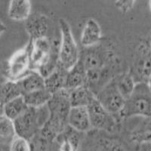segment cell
<instances>
[{
    "instance_id": "obj_7",
    "label": "cell",
    "mask_w": 151,
    "mask_h": 151,
    "mask_svg": "<svg viewBox=\"0 0 151 151\" xmlns=\"http://www.w3.org/2000/svg\"><path fill=\"white\" fill-rule=\"evenodd\" d=\"M91 129L111 132L114 130L116 120L99 103L96 97L87 106Z\"/></svg>"
},
{
    "instance_id": "obj_34",
    "label": "cell",
    "mask_w": 151,
    "mask_h": 151,
    "mask_svg": "<svg viewBox=\"0 0 151 151\" xmlns=\"http://www.w3.org/2000/svg\"><path fill=\"white\" fill-rule=\"evenodd\" d=\"M0 110H2V105H1V104H0Z\"/></svg>"
},
{
    "instance_id": "obj_11",
    "label": "cell",
    "mask_w": 151,
    "mask_h": 151,
    "mask_svg": "<svg viewBox=\"0 0 151 151\" xmlns=\"http://www.w3.org/2000/svg\"><path fill=\"white\" fill-rule=\"evenodd\" d=\"M25 21V29L30 40L47 37L49 24L46 16L40 13H34L31 14Z\"/></svg>"
},
{
    "instance_id": "obj_33",
    "label": "cell",
    "mask_w": 151,
    "mask_h": 151,
    "mask_svg": "<svg viewBox=\"0 0 151 151\" xmlns=\"http://www.w3.org/2000/svg\"><path fill=\"white\" fill-rule=\"evenodd\" d=\"M149 7H150V12H151V0H149Z\"/></svg>"
},
{
    "instance_id": "obj_13",
    "label": "cell",
    "mask_w": 151,
    "mask_h": 151,
    "mask_svg": "<svg viewBox=\"0 0 151 151\" xmlns=\"http://www.w3.org/2000/svg\"><path fill=\"white\" fill-rule=\"evenodd\" d=\"M102 39L101 28L98 21L90 18L86 22L80 37L81 45L84 48H91L99 45Z\"/></svg>"
},
{
    "instance_id": "obj_18",
    "label": "cell",
    "mask_w": 151,
    "mask_h": 151,
    "mask_svg": "<svg viewBox=\"0 0 151 151\" xmlns=\"http://www.w3.org/2000/svg\"><path fill=\"white\" fill-rule=\"evenodd\" d=\"M22 95L27 93L45 88V78L36 70H31L27 75L18 82Z\"/></svg>"
},
{
    "instance_id": "obj_16",
    "label": "cell",
    "mask_w": 151,
    "mask_h": 151,
    "mask_svg": "<svg viewBox=\"0 0 151 151\" xmlns=\"http://www.w3.org/2000/svg\"><path fill=\"white\" fill-rule=\"evenodd\" d=\"M67 71L60 64H58L56 68L45 77V89L54 94L64 88Z\"/></svg>"
},
{
    "instance_id": "obj_31",
    "label": "cell",
    "mask_w": 151,
    "mask_h": 151,
    "mask_svg": "<svg viewBox=\"0 0 151 151\" xmlns=\"http://www.w3.org/2000/svg\"><path fill=\"white\" fill-rule=\"evenodd\" d=\"M147 84L148 87H149L150 90V91H151V74H150V76L149 79H148L147 83Z\"/></svg>"
},
{
    "instance_id": "obj_5",
    "label": "cell",
    "mask_w": 151,
    "mask_h": 151,
    "mask_svg": "<svg viewBox=\"0 0 151 151\" xmlns=\"http://www.w3.org/2000/svg\"><path fill=\"white\" fill-rule=\"evenodd\" d=\"M32 70L30 58V43L17 50L8 60L5 75L8 79L19 82Z\"/></svg>"
},
{
    "instance_id": "obj_28",
    "label": "cell",
    "mask_w": 151,
    "mask_h": 151,
    "mask_svg": "<svg viewBox=\"0 0 151 151\" xmlns=\"http://www.w3.org/2000/svg\"><path fill=\"white\" fill-rule=\"evenodd\" d=\"M60 151H77L74 148L68 140L61 139L60 140Z\"/></svg>"
},
{
    "instance_id": "obj_4",
    "label": "cell",
    "mask_w": 151,
    "mask_h": 151,
    "mask_svg": "<svg viewBox=\"0 0 151 151\" xmlns=\"http://www.w3.org/2000/svg\"><path fill=\"white\" fill-rule=\"evenodd\" d=\"M43 107L34 108L29 106L22 115L13 121L17 136L30 141L39 133L48 119V118H44L43 116L49 113L43 112Z\"/></svg>"
},
{
    "instance_id": "obj_24",
    "label": "cell",
    "mask_w": 151,
    "mask_h": 151,
    "mask_svg": "<svg viewBox=\"0 0 151 151\" xmlns=\"http://www.w3.org/2000/svg\"><path fill=\"white\" fill-rule=\"evenodd\" d=\"M22 96V91L18 82L8 80L0 86V104L3 107L12 100Z\"/></svg>"
},
{
    "instance_id": "obj_32",
    "label": "cell",
    "mask_w": 151,
    "mask_h": 151,
    "mask_svg": "<svg viewBox=\"0 0 151 151\" xmlns=\"http://www.w3.org/2000/svg\"><path fill=\"white\" fill-rule=\"evenodd\" d=\"M147 42H148V45H149L150 50V52H151V37H150V40H148Z\"/></svg>"
},
{
    "instance_id": "obj_2",
    "label": "cell",
    "mask_w": 151,
    "mask_h": 151,
    "mask_svg": "<svg viewBox=\"0 0 151 151\" xmlns=\"http://www.w3.org/2000/svg\"><path fill=\"white\" fill-rule=\"evenodd\" d=\"M119 116L122 119L135 116H151V91L147 83H136L132 94L125 100Z\"/></svg>"
},
{
    "instance_id": "obj_1",
    "label": "cell",
    "mask_w": 151,
    "mask_h": 151,
    "mask_svg": "<svg viewBox=\"0 0 151 151\" xmlns=\"http://www.w3.org/2000/svg\"><path fill=\"white\" fill-rule=\"evenodd\" d=\"M47 107L48 118L39 132L41 149L57 139L68 127V115L71 108L70 91L63 88L52 94Z\"/></svg>"
},
{
    "instance_id": "obj_27",
    "label": "cell",
    "mask_w": 151,
    "mask_h": 151,
    "mask_svg": "<svg viewBox=\"0 0 151 151\" xmlns=\"http://www.w3.org/2000/svg\"><path fill=\"white\" fill-rule=\"evenodd\" d=\"M136 0H116L115 5L123 13H126L134 6Z\"/></svg>"
},
{
    "instance_id": "obj_25",
    "label": "cell",
    "mask_w": 151,
    "mask_h": 151,
    "mask_svg": "<svg viewBox=\"0 0 151 151\" xmlns=\"http://www.w3.org/2000/svg\"><path fill=\"white\" fill-rule=\"evenodd\" d=\"M98 141L94 144L93 151H127L126 148L116 139L104 138Z\"/></svg>"
},
{
    "instance_id": "obj_21",
    "label": "cell",
    "mask_w": 151,
    "mask_h": 151,
    "mask_svg": "<svg viewBox=\"0 0 151 151\" xmlns=\"http://www.w3.org/2000/svg\"><path fill=\"white\" fill-rule=\"evenodd\" d=\"M28 107L29 106L26 104L23 96L17 97L4 105L2 107V115L14 121L22 115Z\"/></svg>"
},
{
    "instance_id": "obj_20",
    "label": "cell",
    "mask_w": 151,
    "mask_h": 151,
    "mask_svg": "<svg viewBox=\"0 0 151 151\" xmlns=\"http://www.w3.org/2000/svg\"><path fill=\"white\" fill-rule=\"evenodd\" d=\"M95 98V95L86 86L70 91L71 106H86Z\"/></svg>"
},
{
    "instance_id": "obj_30",
    "label": "cell",
    "mask_w": 151,
    "mask_h": 151,
    "mask_svg": "<svg viewBox=\"0 0 151 151\" xmlns=\"http://www.w3.org/2000/svg\"><path fill=\"white\" fill-rule=\"evenodd\" d=\"M7 29V27L5 26V24H4L3 22L0 21V36H2L4 33H5V31Z\"/></svg>"
},
{
    "instance_id": "obj_12",
    "label": "cell",
    "mask_w": 151,
    "mask_h": 151,
    "mask_svg": "<svg viewBox=\"0 0 151 151\" xmlns=\"http://www.w3.org/2000/svg\"><path fill=\"white\" fill-rule=\"evenodd\" d=\"M68 125L79 132H87L91 129L86 106H71L68 115Z\"/></svg>"
},
{
    "instance_id": "obj_10",
    "label": "cell",
    "mask_w": 151,
    "mask_h": 151,
    "mask_svg": "<svg viewBox=\"0 0 151 151\" xmlns=\"http://www.w3.org/2000/svg\"><path fill=\"white\" fill-rule=\"evenodd\" d=\"M113 70L110 64L101 67L87 70L86 84L94 95H96L101 90L114 78Z\"/></svg>"
},
{
    "instance_id": "obj_22",
    "label": "cell",
    "mask_w": 151,
    "mask_h": 151,
    "mask_svg": "<svg viewBox=\"0 0 151 151\" xmlns=\"http://www.w3.org/2000/svg\"><path fill=\"white\" fill-rule=\"evenodd\" d=\"M28 106L34 108H41L46 106L51 98L52 94L45 88L27 93L22 95Z\"/></svg>"
},
{
    "instance_id": "obj_9",
    "label": "cell",
    "mask_w": 151,
    "mask_h": 151,
    "mask_svg": "<svg viewBox=\"0 0 151 151\" xmlns=\"http://www.w3.org/2000/svg\"><path fill=\"white\" fill-rule=\"evenodd\" d=\"M113 55L108 49L98 45L91 48H86L83 53L80 54L79 60L87 71L101 68L110 64Z\"/></svg>"
},
{
    "instance_id": "obj_23",
    "label": "cell",
    "mask_w": 151,
    "mask_h": 151,
    "mask_svg": "<svg viewBox=\"0 0 151 151\" xmlns=\"http://www.w3.org/2000/svg\"><path fill=\"white\" fill-rule=\"evenodd\" d=\"M113 81L118 91L120 92L125 100L128 99L134 91L136 82L129 72L116 75Z\"/></svg>"
},
{
    "instance_id": "obj_3",
    "label": "cell",
    "mask_w": 151,
    "mask_h": 151,
    "mask_svg": "<svg viewBox=\"0 0 151 151\" xmlns=\"http://www.w3.org/2000/svg\"><path fill=\"white\" fill-rule=\"evenodd\" d=\"M59 27L61 40L59 45L58 64L69 70L78 63L80 58V52L69 23L65 19L60 18Z\"/></svg>"
},
{
    "instance_id": "obj_35",
    "label": "cell",
    "mask_w": 151,
    "mask_h": 151,
    "mask_svg": "<svg viewBox=\"0 0 151 151\" xmlns=\"http://www.w3.org/2000/svg\"><path fill=\"white\" fill-rule=\"evenodd\" d=\"M0 151H2V149H0Z\"/></svg>"
},
{
    "instance_id": "obj_19",
    "label": "cell",
    "mask_w": 151,
    "mask_h": 151,
    "mask_svg": "<svg viewBox=\"0 0 151 151\" xmlns=\"http://www.w3.org/2000/svg\"><path fill=\"white\" fill-rule=\"evenodd\" d=\"M16 136L14 122L4 115L0 116V149L10 146Z\"/></svg>"
},
{
    "instance_id": "obj_29",
    "label": "cell",
    "mask_w": 151,
    "mask_h": 151,
    "mask_svg": "<svg viewBox=\"0 0 151 151\" xmlns=\"http://www.w3.org/2000/svg\"><path fill=\"white\" fill-rule=\"evenodd\" d=\"M139 151H151V141L140 144Z\"/></svg>"
},
{
    "instance_id": "obj_8",
    "label": "cell",
    "mask_w": 151,
    "mask_h": 151,
    "mask_svg": "<svg viewBox=\"0 0 151 151\" xmlns=\"http://www.w3.org/2000/svg\"><path fill=\"white\" fill-rule=\"evenodd\" d=\"M104 108L112 114H119L125 105V100L118 91L113 79L95 95Z\"/></svg>"
},
{
    "instance_id": "obj_15",
    "label": "cell",
    "mask_w": 151,
    "mask_h": 151,
    "mask_svg": "<svg viewBox=\"0 0 151 151\" xmlns=\"http://www.w3.org/2000/svg\"><path fill=\"white\" fill-rule=\"evenodd\" d=\"M86 75L87 71L82 61L79 60L77 64L67 71L64 88L71 91L81 86H86Z\"/></svg>"
},
{
    "instance_id": "obj_17",
    "label": "cell",
    "mask_w": 151,
    "mask_h": 151,
    "mask_svg": "<svg viewBox=\"0 0 151 151\" xmlns=\"http://www.w3.org/2000/svg\"><path fill=\"white\" fill-rule=\"evenodd\" d=\"M9 17L16 21H26L31 14L29 0H11L9 4Z\"/></svg>"
},
{
    "instance_id": "obj_26",
    "label": "cell",
    "mask_w": 151,
    "mask_h": 151,
    "mask_svg": "<svg viewBox=\"0 0 151 151\" xmlns=\"http://www.w3.org/2000/svg\"><path fill=\"white\" fill-rule=\"evenodd\" d=\"M9 151H32V146L29 141L17 135L9 146Z\"/></svg>"
},
{
    "instance_id": "obj_6",
    "label": "cell",
    "mask_w": 151,
    "mask_h": 151,
    "mask_svg": "<svg viewBox=\"0 0 151 151\" xmlns=\"http://www.w3.org/2000/svg\"><path fill=\"white\" fill-rule=\"evenodd\" d=\"M129 73L136 83H147L151 74V52L147 41L142 42L137 45Z\"/></svg>"
},
{
    "instance_id": "obj_14",
    "label": "cell",
    "mask_w": 151,
    "mask_h": 151,
    "mask_svg": "<svg viewBox=\"0 0 151 151\" xmlns=\"http://www.w3.org/2000/svg\"><path fill=\"white\" fill-rule=\"evenodd\" d=\"M137 122L131 129L129 137L137 144L151 141V116H135Z\"/></svg>"
}]
</instances>
